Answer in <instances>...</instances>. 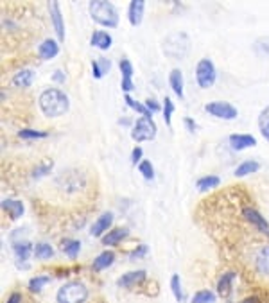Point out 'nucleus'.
<instances>
[{
    "mask_svg": "<svg viewBox=\"0 0 269 303\" xmlns=\"http://www.w3.org/2000/svg\"><path fill=\"white\" fill-rule=\"evenodd\" d=\"M40 110L43 111L45 117H61L69 111V95L57 88H47L41 92L38 99Z\"/></svg>",
    "mask_w": 269,
    "mask_h": 303,
    "instance_id": "1",
    "label": "nucleus"
},
{
    "mask_svg": "<svg viewBox=\"0 0 269 303\" xmlns=\"http://www.w3.org/2000/svg\"><path fill=\"white\" fill-rule=\"evenodd\" d=\"M90 17L94 18L99 25L102 27H117L118 25V11L113 4L106 2V0H94L88 6Z\"/></svg>",
    "mask_w": 269,
    "mask_h": 303,
    "instance_id": "2",
    "label": "nucleus"
},
{
    "mask_svg": "<svg viewBox=\"0 0 269 303\" xmlns=\"http://www.w3.org/2000/svg\"><path fill=\"white\" fill-rule=\"evenodd\" d=\"M88 299V289L81 282H69L56 292L57 303H85Z\"/></svg>",
    "mask_w": 269,
    "mask_h": 303,
    "instance_id": "3",
    "label": "nucleus"
},
{
    "mask_svg": "<svg viewBox=\"0 0 269 303\" xmlns=\"http://www.w3.org/2000/svg\"><path fill=\"white\" fill-rule=\"evenodd\" d=\"M156 136V124L151 117H140L133 126L131 131V138L134 142H147Z\"/></svg>",
    "mask_w": 269,
    "mask_h": 303,
    "instance_id": "4",
    "label": "nucleus"
},
{
    "mask_svg": "<svg viewBox=\"0 0 269 303\" xmlns=\"http://www.w3.org/2000/svg\"><path fill=\"white\" fill-rule=\"evenodd\" d=\"M188 50V38L183 33H176L165 40L163 43V52L169 57H183Z\"/></svg>",
    "mask_w": 269,
    "mask_h": 303,
    "instance_id": "5",
    "label": "nucleus"
},
{
    "mask_svg": "<svg viewBox=\"0 0 269 303\" xmlns=\"http://www.w3.org/2000/svg\"><path fill=\"white\" fill-rule=\"evenodd\" d=\"M216 66L214 63L208 59V57H203L199 59V63L196 65V81L201 88H210V86L216 83Z\"/></svg>",
    "mask_w": 269,
    "mask_h": 303,
    "instance_id": "6",
    "label": "nucleus"
},
{
    "mask_svg": "<svg viewBox=\"0 0 269 303\" xmlns=\"http://www.w3.org/2000/svg\"><path fill=\"white\" fill-rule=\"evenodd\" d=\"M205 111H208L210 115L217 117V119H223V120H233L237 119V111L235 106H232L230 103H224V101H214V103H208L205 106Z\"/></svg>",
    "mask_w": 269,
    "mask_h": 303,
    "instance_id": "7",
    "label": "nucleus"
},
{
    "mask_svg": "<svg viewBox=\"0 0 269 303\" xmlns=\"http://www.w3.org/2000/svg\"><path fill=\"white\" fill-rule=\"evenodd\" d=\"M242 215H244L246 221L251 222V224L255 226L258 232H262V234L269 235V224H267V221H265V219L262 217L260 213H258L255 208H251V206H246V208H242Z\"/></svg>",
    "mask_w": 269,
    "mask_h": 303,
    "instance_id": "8",
    "label": "nucleus"
},
{
    "mask_svg": "<svg viewBox=\"0 0 269 303\" xmlns=\"http://www.w3.org/2000/svg\"><path fill=\"white\" fill-rule=\"evenodd\" d=\"M49 11H50V20H52L54 31H56V34H57V40L63 41V40H65V24H63V17H61V9H59V4H57V2H50Z\"/></svg>",
    "mask_w": 269,
    "mask_h": 303,
    "instance_id": "9",
    "label": "nucleus"
},
{
    "mask_svg": "<svg viewBox=\"0 0 269 303\" xmlns=\"http://www.w3.org/2000/svg\"><path fill=\"white\" fill-rule=\"evenodd\" d=\"M111 222H113V213L111 212L102 213L101 217L94 222V226L90 230V235H92V237H102V235L108 232V228L111 226Z\"/></svg>",
    "mask_w": 269,
    "mask_h": 303,
    "instance_id": "10",
    "label": "nucleus"
},
{
    "mask_svg": "<svg viewBox=\"0 0 269 303\" xmlns=\"http://www.w3.org/2000/svg\"><path fill=\"white\" fill-rule=\"evenodd\" d=\"M144 9H146V2L144 0H131L129 9H127V18H129V24L133 27L142 24Z\"/></svg>",
    "mask_w": 269,
    "mask_h": 303,
    "instance_id": "11",
    "label": "nucleus"
},
{
    "mask_svg": "<svg viewBox=\"0 0 269 303\" xmlns=\"http://www.w3.org/2000/svg\"><path fill=\"white\" fill-rule=\"evenodd\" d=\"M144 280H146V271L139 269V271H129V273L122 275L117 280V283L120 287H134L137 283L144 282Z\"/></svg>",
    "mask_w": 269,
    "mask_h": 303,
    "instance_id": "12",
    "label": "nucleus"
},
{
    "mask_svg": "<svg viewBox=\"0 0 269 303\" xmlns=\"http://www.w3.org/2000/svg\"><path fill=\"white\" fill-rule=\"evenodd\" d=\"M38 54L41 56V59H52L59 54V43L54 40H43L38 47Z\"/></svg>",
    "mask_w": 269,
    "mask_h": 303,
    "instance_id": "13",
    "label": "nucleus"
},
{
    "mask_svg": "<svg viewBox=\"0 0 269 303\" xmlns=\"http://www.w3.org/2000/svg\"><path fill=\"white\" fill-rule=\"evenodd\" d=\"M230 145H232V149H235V151H242V149L246 147L257 145V140L251 135H232L230 136Z\"/></svg>",
    "mask_w": 269,
    "mask_h": 303,
    "instance_id": "14",
    "label": "nucleus"
},
{
    "mask_svg": "<svg viewBox=\"0 0 269 303\" xmlns=\"http://www.w3.org/2000/svg\"><path fill=\"white\" fill-rule=\"evenodd\" d=\"M255 267L260 275H269V246H262L255 255Z\"/></svg>",
    "mask_w": 269,
    "mask_h": 303,
    "instance_id": "15",
    "label": "nucleus"
},
{
    "mask_svg": "<svg viewBox=\"0 0 269 303\" xmlns=\"http://www.w3.org/2000/svg\"><path fill=\"white\" fill-rule=\"evenodd\" d=\"M2 208L6 210V212H9V215H11L13 221H17V219H20L22 215H24V203L18 199H4L2 201Z\"/></svg>",
    "mask_w": 269,
    "mask_h": 303,
    "instance_id": "16",
    "label": "nucleus"
},
{
    "mask_svg": "<svg viewBox=\"0 0 269 303\" xmlns=\"http://www.w3.org/2000/svg\"><path fill=\"white\" fill-rule=\"evenodd\" d=\"M33 81H34V72L29 68L20 70V72H17V74L13 75V85L18 86V88H29V86L33 85Z\"/></svg>",
    "mask_w": 269,
    "mask_h": 303,
    "instance_id": "17",
    "label": "nucleus"
},
{
    "mask_svg": "<svg viewBox=\"0 0 269 303\" xmlns=\"http://www.w3.org/2000/svg\"><path fill=\"white\" fill-rule=\"evenodd\" d=\"M127 235H129V232L126 228H115L111 232H108V235L102 237V244L104 246H117L118 242L122 241V239H126Z\"/></svg>",
    "mask_w": 269,
    "mask_h": 303,
    "instance_id": "18",
    "label": "nucleus"
},
{
    "mask_svg": "<svg viewBox=\"0 0 269 303\" xmlns=\"http://www.w3.org/2000/svg\"><path fill=\"white\" fill-rule=\"evenodd\" d=\"M113 260H115V253L113 251H102L101 255H97L95 257V260H94V264H92V269L94 271H102V269H106V267H110L111 264H113Z\"/></svg>",
    "mask_w": 269,
    "mask_h": 303,
    "instance_id": "19",
    "label": "nucleus"
},
{
    "mask_svg": "<svg viewBox=\"0 0 269 303\" xmlns=\"http://www.w3.org/2000/svg\"><path fill=\"white\" fill-rule=\"evenodd\" d=\"M111 36L108 33H104V31H95L94 34H92V38H90V43L94 47H97V49L101 50H108L111 47Z\"/></svg>",
    "mask_w": 269,
    "mask_h": 303,
    "instance_id": "20",
    "label": "nucleus"
},
{
    "mask_svg": "<svg viewBox=\"0 0 269 303\" xmlns=\"http://www.w3.org/2000/svg\"><path fill=\"white\" fill-rule=\"evenodd\" d=\"M169 83H171V88L179 99L183 97V74H181V70L174 68L171 70V74H169Z\"/></svg>",
    "mask_w": 269,
    "mask_h": 303,
    "instance_id": "21",
    "label": "nucleus"
},
{
    "mask_svg": "<svg viewBox=\"0 0 269 303\" xmlns=\"http://www.w3.org/2000/svg\"><path fill=\"white\" fill-rule=\"evenodd\" d=\"M233 278H235V273H224V275L221 276L219 283H217V292H219L221 298H228L230 296Z\"/></svg>",
    "mask_w": 269,
    "mask_h": 303,
    "instance_id": "22",
    "label": "nucleus"
},
{
    "mask_svg": "<svg viewBox=\"0 0 269 303\" xmlns=\"http://www.w3.org/2000/svg\"><path fill=\"white\" fill-rule=\"evenodd\" d=\"M110 66L111 65L106 57H97V59H94V61H92V72H94V78L102 79V75L108 74Z\"/></svg>",
    "mask_w": 269,
    "mask_h": 303,
    "instance_id": "23",
    "label": "nucleus"
},
{
    "mask_svg": "<svg viewBox=\"0 0 269 303\" xmlns=\"http://www.w3.org/2000/svg\"><path fill=\"white\" fill-rule=\"evenodd\" d=\"M260 169V164L255 160H246L242 162L239 167L235 169V176L237 178H242V176H248V174H253V172H257Z\"/></svg>",
    "mask_w": 269,
    "mask_h": 303,
    "instance_id": "24",
    "label": "nucleus"
},
{
    "mask_svg": "<svg viewBox=\"0 0 269 303\" xmlns=\"http://www.w3.org/2000/svg\"><path fill=\"white\" fill-rule=\"evenodd\" d=\"M61 250L69 255V258H76L79 255V250H81V242L79 241H72V239H65L61 242Z\"/></svg>",
    "mask_w": 269,
    "mask_h": 303,
    "instance_id": "25",
    "label": "nucleus"
},
{
    "mask_svg": "<svg viewBox=\"0 0 269 303\" xmlns=\"http://www.w3.org/2000/svg\"><path fill=\"white\" fill-rule=\"evenodd\" d=\"M219 185H221L219 178L210 174V176L199 178V180H197V183H196V187L201 190V192H205V190H208V189H216V187H219Z\"/></svg>",
    "mask_w": 269,
    "mask_h": 303,
    "instance_id": "26",
    "label": "nucleus"
},
{
    "mask_svg": "<svg viewBox=\"0 0 269 303\" xmlns=\"http://www.w3.org/2000/svg\"><path fill=\"white\" fill-rule=\"evenodd\" d=\"M13 250H15V255H17V258L18 260H27L29 258V255H31V251H34L33 250V246H31V242H17L15 246H13Z\"/></svg>",
    "mask_w": 269,
    "mask_h": 303,
    "instance_id": "27",
    "label": "nucleus"
},
{
    "mask_svg": "<svg viewBox=\"0 0 269 303\" xmlns=\"http://www.w3.org/2000/svg\"><path fill=\"white\" fill-rule=\"evenodd\" d=\"M34 257L40 258V260H47V258H50L54 255V250L50 248V244H47V242H40V244H36L34 246Z\"/></svg>",
    "mask_w": 269,
    "mask_h": 303,
    "instance_id": "28",
    "label": "nucleus"
},
{
    "mask_svg": "<svg viewBox=\"0 0 269 303\" xmlns=\"http://www.w3.org/2000/svg\"><path fill=\"white\" fill-rule=\"evenodd\" d=\"M258 127H260V133L264 135V138L269 140V106H265L258 115Z\"/></svg>",
    "mask_w": 269,
    "mask_h": 303,
    "instance_id": "29",
    "label": "nucleus"
},
{
    "mask_svg": "<svg viewBox=\"0 0 269 303\" xmlns=\"http://www.w3.org/2000/svg\"><path fill=\"white\" fill-rule=\"evenodd\" d=\"M124 101H126V104L131 108V110H134L137 113L142 115V117H151V115H153L151 111L147 110V106H144V104H140V103H137V101H133L129 95H126V97H124Z\"/></svg>",
    "mask_w": 269,
    "mask_h": 303,
    "instance_id": "30",
    "label": "nucleus"
},
{
    "mask_svg": "<svg viewBox=\"0 0 269 303\" xmlns=\"http://www.w3.org/2000/svg\"><path fill=\"white\" fill-rule=\"evenodd\" d=\"M49 282H50V276H34V278L29 280V289L33 292H40Z\"/></svg>",
    "mask_w": 269,
    "mask_h": 303,
    "instance_id": "31",
    "label": "nucleus"
},
{
    "mask_svg": "<svg viewBox=\"0 0 269 303\" xmlns=\"http://www.w3.org/2000/svg\"><path fill=\"white\" fill-rule=\"evenodd\" d=\"M192 303H216V294L212 291H199L192 296Z\"/></svg>",
    "mask_w": 269,
    "mask_h": 303,
    "instance_id": "32",
    "label": "nucleus"
},
{
    "mask_svg": "<svg viewBox=\"0 0 269 303\" xmlns=\"http://www.w3.org/2000/svg\"><path fill=\"white\" fill-rule=\"evenodd\" d=\"M171 289H172L174 298L178 299V301H183V291H181V280H179V275H172Z\"/></svg>",
    "mask_w": 269,
    "mask_h": 303,
    "instance_id": "33",
    "label": "nucleus"
},
{
    "mask_svg": "<svg viewBox=\"0 0 269 303\" xmlns=\"http://www.w3.org/2000/svg\"><path fill=\"white\" fill-rule=\"evenodd\" d=\"M139 171H140V174L146 178V180H153V178H155V169H153V165H151V162H149V160L140 162Z\"/></svg>",
    "mask_w": 269,
    "mask_h": 303,
    "instance_id": "34",
    "label": "nucleus"
},
{
    "mask_svg": "<svg viewBox=\"0 0 269 303\" xmlns=\"http://www.w3.org/2000/svg\"><path fill=\"white\" fill-rule=\"evenodd\" d=\"M172 113H174V103L169 97H165V101H163V120H165L167 126H171Z\"/></svg>",
    "mask_w": 269,
    "mask_h": 303,
    "instance_id": "35",
    "label": "nucleus"
},
{
    "mask_svg": "<svg viewBox=\"0 0 269 303\" xmlns=\"http://www.w3.org/2000/svg\"><path fill=\"white\" fill-rule=\"evenodd\" d=\"M118 66H120V72H122V81H131V78H133V65L129 63V59H120Z\"/></svg>",
    "mask_w": 269,
    "mask_h": 303,
    "instance_id": "36",
    "label": "nucleus"
},
{
    "mask_svg": "<svg viewBox=\"0 0 269 303\" xmlns=\"http://www.w3.org/2000/svg\"><path fill=\"white\" fill-rule=\"evenodd\" d=\"M49 135V133L45 131H36V129H22V131H18V136L20 138H45V136Z\"/></svg>",
    "mask_w": 269,
    "mask_h": 303,
    "instance_id": "37",
    "label": "nucleus"
},
{
    "mask_svg": "<svg viewBox=\"0 0 269 303\" xmlns=\"http://www.w3.org/2000/svg\"><path fill=\"white\" fill-rule=\"evenodd\" d=\"M50 171H52V162H50V164L40 165V167H36V169H34V172H33V178H41V176H45V174H49Z\"/></svg>",
    "mask_w": 269,
    "mask_h": 303,
    "instance_id": "38",
    "label": "nucleus"
},
{
    "mask_svg": "<svg viewBox=\"0 0 269 303\" xmlns=\"http://www.w3.org/2000/svg\"><path fill=\"white\" fill-rule=\"evenodd\" d=\"M146 253H147V246H146V244H140V246L137 248V250L131 251V253H129V258H131V260H134V258L144 257Z\"/></svg>",
    "mask_w": 269,
    "mask_h": 303,
    "instance_id": "39",
    "label": "nucleus"
},
{
    "mask_svg": "<svg viewBox=\"0 0 269 303\" xmlns=\"http://www.w3.org/2000/svg\"><path fill=\"white\" fill-rule=\"evenodd\" d=\"M131 160H133V165L140 164V160H142V147L133 149V153H131Z\"/></svg>",
    "mask_w": 269,
    "mask_h": 303,
    "instance_id": "40",
    "label": "nucleus"
},
{
    "mask_svg": "<svg viewBox=\"0 0 269 303\" xmlns=\"http://www.w3.org/2000/svg\"><path fill=\"white\" fill-rule=\"evenodd\" d=\"M146 106H147V110L151 111V113H153V111H158V110H160V106L155 103V101H153V99H147V101H146Z\"/></svg>",
    "mask_w": 269,
    "mask_h": 303,
    "instance_id": "41",
    "label": "nucleus"
},
{
    "mask_svg": "<svg viewBox=\"0 0 269 303\" xmlns=\"http://www.w3.org/2000/svg\"><path fill=\"white\" fill-rule=\"evenodd\" d=\"M52 79L56 83H65V74H63L61 70H56V72L52 74Z\"/></svg>",
    "mask_w": 269,
    "mask_h": 303,
    "instance_id": "42",
    "label": "nucleus"
},
{
    "mask_svg": "<svg viewBox=\"0 0 269 303\" xmlns=\"http://www.w3.org/2000/svg\"><path fill=\"white\" fill-rule=\"evenodd\" d=\"M185 126L188 127V131H196V129H197V124L194 122L192 119H188V117L185 119Z\"/></svg>",
    "mask_w": 269,
    "mask_h": 303,
    "instance_id": "43",
    "label": "nucleus"
},
{
    "mask_svg": "<svg viewBox=\"0 0 269 303\" xmlns=\"http://www.w3.org/2000/svg\"><path fill=\"white\" fill-rule=\"evenodd\" d=\"M8 303H22V296L18 294V292H13L8 298Z\"/></svg>",
    "mask_w": 269,
    "mask_h": 303,
    "instance_id": "44",
    "label": "nucleus"
}]
</instances>
